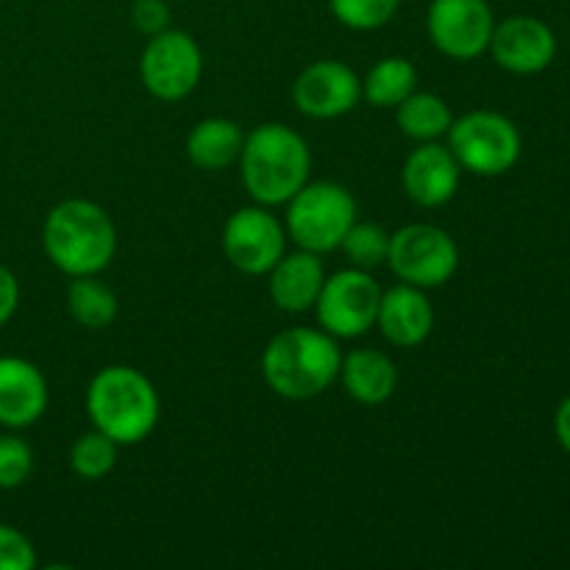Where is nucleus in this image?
Returning a JSON list of instances; mask_svg holds the SVG:
<instances>
[{
    "label": "nucleus",
    "instance_id": "obj_1",
    "mask_svg": "<svg viewBox=\"0 0 570 570\" xmlns=\"http://www.w3.org/2000/svg\"><path fill=\"white\" fill-rule=\"evenodd\" d=\"M312 173V150L295 128L265 122L245 134L239 154V176L254 204L284 206Z\"/></svg>",
    "mask_w": 570,
    "mask_h": 570
},
{
    "label": "nucleus",
    "instance_id": "obj_2",
    "mask_svg": "<svg viewBox=\"0 0 570 570\" xmlns=\"http://www.w3.org/2000/svg\"><path fill=\"white\" fill-rule=\"evenodd\" d=\"M42 248L65 276H98L117 254V228L95 200L67 198L45 217Z\"/></svg>",
    "mask_w": 570,
    "mask_h": 570
},
{
    "label": "nucleus",
    "instance_id": "obj_3",
    "mask_svg": "<svg viewBox=\"0 0 570 570\" xmlns=\"http://www.w3.org/2000/svg\"><path fill=\"white\" fill-rule=\"evenodd\" d=\"M337 340L323 328H284L262 351L267 387L287 401H309L326 393L340 376Z\"/></svg>",
    "mask_w": 570,
    "mask_h": 570
},
{
    "label": "nucleus",
    "instance_id": "obj_4",
    "mask_svg": "<svg viewBox=\"0 0 570 570\" xmlns=\"http://www.w3.org/2000/svg\"><path fill=\"white\" fill-rule=\"evenodd\" d=\"M87 415L92 429L117 445H139L154 434L161 401L142 371L131 365H109L89 382Z\"/></svg>",
    "mask_w": 570,
    "mask_h": 570
},
{
    "label": "nucleus",
    "instance_id": "obj_5",
    "mask_svg": "<svg viewBox=\"0 0 570 570\" xmlns=\"http://www.w3.org/2000/svg\"><path fill=\"white\" fill-rule=\"evenodd\" d=\"M284 206L287 237L317 256L337 250L356 223L354 195L337 181H306Z\"/></svg>",
    "mask_w": 570,
    "mask_h": 570
},
{
    "label": "nucleus",
    "instance_id": "obj_6",
    "mask_svg": "<svg viewBox=\"0 0 570 570\" xmlns=\"http://www.w3.org/2000/svg\"><path fill=\"white\" fill-rule=\"evenodd\" d=\"M445 137L462 170L473 176H504L521 159V131L510 117L499 111L476 109L454 117Z\"/></svg>",
    "mask_w": 570,
    "mask_h": 570
},
{
    "label": "nucleus",
    "instance_id": "obj_7",
    "mask_svg": "<svg viewBox=\"0 0 570 570\" xmlns=\"http://www.w3.org/2000/svg\"><path fill=\"white\" fill-rule=\"evenodd\" d=\"M387 267L399 282L412 287H443L460 271V248L445 228L432 223H410L390 234Z\"/></svg>",
    "mask_w": 570,
    "mask_h": 570
},
{
    "label": "nucleus",
    "instance_id": "obj_8",
    "mask_svg": "<svg viewBox=\"0 0 570 570\" xmlns=\"http://www.w3.org/2000/svg\"><path fill=\"white\" fill-rule=\"evenodd\" d=\"M382 293L384 289L379 287L371 271L345 267V271L332 273L317 295V326L332 334L334 340L362 337L376 326Z\"/></svg>",
    "mask_w": 570,
    "mask_h": 570
},
{
    "label": "nucleus",
    "instance_id": "obj_9",
    "mask_svg": "<svg viewBox=\"0 0 570 570\" xmlns=\"http://www.w3.org/2000/svg\"><path fill=\"white\" fill-rule=\"evenodd\" d=\"M200 76H204V53L187 31L167 28L156 37H148L139 59V78L156 100L165 104L184 100L195 92Z\"/></svg>",
    "mask_w": 570,
    "mask_h": 570
},
{
    "label": "nucleus",
    "instance_id": "obj_10",
    "mask_svg": "<svg viewBox=\"0 0 570 570\" xmlns=\"http://www.w3.org/2000/svg\"><path fill=\"white\" fill-rule=\"evenodd\" d=\"M226 259L245 276H267L287 254V228L267 206H243L223 228Z\"/></svg>",
    "mask_w": 570,
    "mask_h": 570
},
{
    "label": "nucleus",
    "instance_id": "obj_11",
    "mask_svg": "<svg viewBox=\"0 0 570 570\" xmlns=\"http://www.w3.org/2000/svg\"><path fill=\"white\" fill-rule=\"evenodd\" d=\"M495 17L488 0H432L426 31L434 48L456 61L488 53Z\"/></svg>",
    "mask_w": 570,
    "mask_h": 570
},
{
    "label": "nucleus",
    "instance_id": "obj_12",
    "mask_svg": "<svg viewBox=\"0 0 570 570\" xmlns=\"http://www.w3.org/2000/svg\"><path fill=\"white\" fill-rule=\"evenodd\" d=\"M362 78L345 61L321 59L293 81V104L312 120H337L360 106Z\"/></svg>",
    "mask_w": 570,
    "mask_h": 570
},
{
    "label": "nucleus",
    "instance_id": "obj_13",
    "mask_svg": "<svg viewBox=\"0 0 570 570\" xmlns=\"http://www.w3.org/2000/svg\"><path fill=\"white\" fill-rule=\"evenodd\" d=\"M490 56L495 65L515 76H534L543 72L557 56V37L538 17H507L493 28L490 37Z\"/></svg>",
    "mask_w": 570,
    "mask_h": 570
},
{
    "label": "nucleus",
    "instance_id": "obj_14",
    "mask_svg": "<svg viewBox=\"0 0 570 570\" xmlns=\"http://www.w3.org/2000/svg\"><path fill=\"white\" fill-rule=\"evenodd\" d=\"M401 181L412 204L423 209H438L449 204L460 189L462 167L449 145H440V139L417 142V148L406 156Z\"/></svg>",
    "mask_w": 570,
    "mask_h": 570
},
{
    "label": "nucleus",
    "instance_id": "obj_15",
    "mask_svg": "<svg viewBox=\"0 0 570 570\" xmlns=\"http://www.w3.org/2000/svg\"><path fill=\"white\" fill-rule=\"evenodd\" d=\"M48 379L22 356H0V426L20 432L48 410Z\"/></svg>",
    "mask_w": 570,
    "mask_h": 570
},
{
    "label": "nucleus",
    "instance_id": "obj_16",
    "mask_svg": "<svg viewBox=\"0 0 570 570\" xmlns=\"http://www.w3.org/2000/svg\"><path fill=\"white\" fill-rule=\"evenodd\" d=\"M376 326L395 348H417L426 343L434 328V306L426 289L404 282L395 284L393 289H384Z\"/></svg>",
    "mask_w": 570,
    "mask_h": 570
},
{
    "label": "nucleus",
    "instance_id": "obj_17",
    "mask_svg": "<svg viewBox=\"0 0 570 570\" xmlns=\"http://www.w3.org/2000/svg\"><path fill=\"white\" fill-rule=\"evenodd\" d=\"M323 282H326L323 259L304 248L284 254L267 273L271 301L287 315H304V312L315 309Z\"/></svg>",
    "mask_w": 570,
    "mask_h": 570
},
{
    "label": "nucleus",
    "instance_id": "obj_18",
    "mask_svg": "<svg viewBox=\"0 0 570 570\" xmlns=\"http://www.w3.org/2000/svg\"><path fill=\"white\" fill-rule=\"evenodd\" d=\"M340 382L345 393L362 406L387 404L399 387V371L393 360L376 348H356L340 362Z\"/></svg>",
    "mask_w": 570,
    "mask_h": 570
},
{
    "label": "nucleus",
    "instance_id": "obj_19",
    "mask_svg": "<svg viewBox=\"0 0 570 570\" xmlns=\"http://www.w3.org/2000/svg\"><path fill=\"white\" fill-rule=\"evenodd\" d=\"M243 142L245 134L237 122L228 117H206L187 134V156L200 170L217 173L237 165Z\"/></svg>",
    "mask_w": 570,
    "mask_h": 570
},
{
    "label": "nucleus",
    "instance_id": "obj_20",
    "mask_svg": "<svg viewBox=\"0 0 570 570\" xmlns=\"http://www.w3.org/2000/svg\"><path fill=\"white\" fill-rule=\"evenodd\" d=\"M395 120H399L401 134L412 142H434L449 134L454 115L440 95L415 89L410 98L395 106Z\"/></svg>",
    "mask_w": 570,
    "mask_h": 570
},
{
    "label": "nucleus",
    "instance_id": "obj_21",
    "mask_svg": "<svg viewBox=\"0 0 570 570\" xmlns=\"http://www.w3.org/2000/svg\"><path fill=\"white\" fill-rule=\"evenodd\" d=\"M417 89V67L404 56L376 61L362 78V98L376 109H395Z\"/></svg>",
    "mask_w": 570,
    "mask_h": 570
},
{
    "label": "nucleus",
    "instance_id": "obj_22",
    "mask_svg": "<svg viewBox=\"0 0 570 570\" xmlns=\"http://www.w3.org/2000/svg\"><path fill=\"white\" fill-rule=\"evenodd\" d=\"M67 309L78 326L100 332L115 323L120 301H117L115 289L100 282L98 276H76L67 287Z\"/></svg>",
    "mask_w": 570,
    "mask_h": 570
},
{
    "label": "nucleus",
    "instance_id": "obj_23",
    "mask_svg": "<svg viewBox=\"0 0 570 570\" xmlns=\"http://www.w3.org/2000/svg\"><path fill=\"white\" fill-rule=\"evenodd\" d=\"M117 449L120 445L111 438H106L104 432H98V429L83 432L70 449L72 473L83 479V482H98V479L109 476L117 465Z\"/></svg>",
    "mask_w": 570,
    "mask_h": 570
},
{
    "label": "nucleus",
    "instance_id": "obj_24",
    "mask_svg": "<svg viewBox=\"0 0 570 570\" xmlns=\"http://www.w3.org/2000/svg\"><path fill=\"white\" fill-rule=\"evenodd\" d=\"M340 248L348 256L351 267L360 271H376V267L387 265L390 254V232L379 223H360L348 228L343 245Z\"/></svg>",
    "mask_w": 570,
    "mask_h": 570
},
{
    "label": "nucleus",
    "instance_id": "obj_25",
    "mask_svg": "<svg viewBox=\"0 0 570 570\" xmlns=\"http://www.w3.org/2000/svg\"><path fill=\"white\" fill-rule=\"evenodd\" d=\"M401 0H328V9L351 31H376L399 14Z\"/></svg>",
    "mask_w": 570,
    "mask_h": 570
},
{
    "label": "nucleus",
    "instance_id": "obj_26",
    "mask_svg": "<svg viewBox=\"0 0 570 570\" xmlns=\"http://www.w3.org/2000/svg\"><path fill=\"white\" fill-rule=\"evenodd\" d=\"M33 473V451L17 434H0V490H17Z\"/></svg>",
    "mask_w": 570,
    "mask_h": 570
},
{
    "label": "nucleus",
    "instance_id": "obj_27",
    "mask_svg": "<svg viewBox=\"0 0 570 570\" xmlns=\"http://www.w3.org/2000/svg\"><path fill=\"white\" fill-rule=\"evenodd\" d=\"M37 566V551L31 540L14 527L0 523V570H31Z\"/></svg>",
    "mask_w": 570,
    "mask_h": 570
},
{
    "label": "nucleus",
    "instance_id": "obj_28",
    "mask_svg": "<svg viewBox=\"0 0 570 570\" xmlns=\"http://www.w3.org/2000/svg\"><path fill=\"white\" fill-rule=\"evenodd\" d=\"M131 22L142 37H156L170 28V6L167 0H134Z\"/></svg>",
    "mask_w": 570,
    "mask_h": 570
},
{
    "label": "nucleus",
    "instance_id": "obj_29",
    "mask_svg": "<svg viewBox=\"0 0 570 570\" xmlns=\"http://www.w3.org/2000/svg\"><path fill=\"white\" fill-rule=\"evenodd\" d=\"M20 306V282L6 265H0V328L14 317Z\"/></svg>",
    "mask_w": 570,
    "mask_h": 570
},
{
    "label": "nucleus",
    "instance_id": "obj_30",
    "mask_svg": "<svg viewBox=\"0 0 570 570\" xmlns=\"http://www.w3.org/2000/svg\"><path fill=\"white\" fill-rule=\"evenodd\" d=\"M554 434H557V443L570 454V395L557 406V415H554Z\"/></svg>",
    "mask_w": 570,
    "mask_h": 570
}]
</instances>
